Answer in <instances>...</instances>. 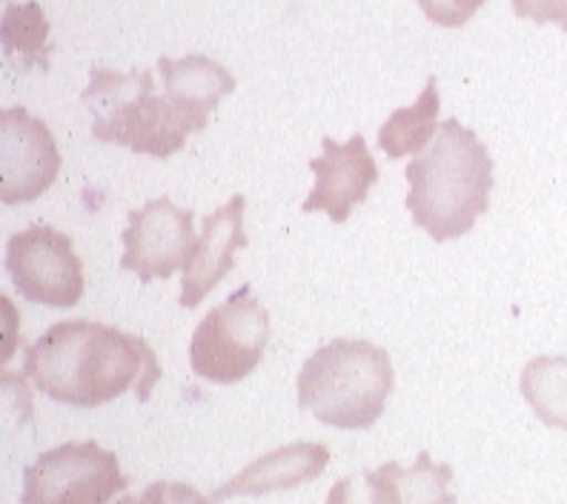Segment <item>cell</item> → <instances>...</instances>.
<instances>
[{"mask_svg": "<svg viewBox=\"0 0 567 504\" xmlns=\"http://www.w3.org/2000/svg\"><path fill=\"white\" fill-rule=\"evenodd\" d=\"M487 0H419L424 18L444 29H458L471 23L473 14L485 7Z\"/></svg>", "mask_w": 567, "mask_h": 504, "instance_id": "20", "label": "cell"}, {"mask_svg": "<svg viewBox=\"0 0 567 504\" xmlns=\"http://www.w3.org/2000/svg\"><path fill=\"white\" fill-rule=\"evenodd\" d=\"M49 21L35 0L27 3H12L3 12V27H0V41H3V55L18 72L49 70Z\"/></svg>", "mask_w": 567, "mask_h": 504, "instance_id": "15", "label": "cell"}, {"mask_svg": "<svg viewBox=\"0 0 567 504\" xmlns=\"http://www.w3.org/2000/svg\"><path fill=\"white\" fill-rule=\"evenodd\" d=\"M310 169L316 175V187L301 204V213H327L332 224H344L379 184V164L361 135H353L344 144L321 138V158H312Z\"/></svg>", "mask_w": 567, "mask_h": 504, "instance_id": "10", "label": "cell"}, {"mask_svg": "<svg viewBox=\"0 0 567 504\" xmlns=\"http://www.w3.org/2000/svg\"><path fill=\"white\" fill-rule=\"evenodd\" d=\"M330 462V450L316 442H296L272 450L267 456L236 473L213 493V504H221L233 496H267L276 491H292L305 482H312L324 473Z\"/></svg>", "mask_w": 567, "mask_h": 504, "instance_id": "12", "label": "cell"}, {"mask_svg": "<svg viewBox=\"0 0 567 504\" xmlns=\"http://www.w3.org/2000/svg\"><path fill=\"white\" fill-rule=\"evenodd\" d=\"M61 173V150L41 117L23 106L0 112V200L21 207L38 200Z\"/></svg>", "mask_w": 567, "mask_h": 504, "instance_id": "9", "label": "cell"}, {"mask_svg": "<svg viewBox=\"0 0 567 504\" xmlns=\"http://www.w3.org/2000/svg\"><path fill=\"white\" fill-rule=\"evenodd\" d=\"M193 209L175 207L169 198L146 200L144 207L130 209L124 229V256L121 270L138 276L141 281L169 278L187 267L195 249Z\"/></svg>", "mask_w": 567, "mask_h": 504, "instance_id": "8", "label": "cell"}, {"mask_svg": "<svg viewBox=\"0 0 567 504\" xmlns=\"http://www.w3.org/2000/svg\"><path fill=\"white\" fill-rule=\"evenodd\" d=\"M270 312L252 287H238L224 305L213 307L195 327L189 344V367L213 384H236L247 379L270 344Z\"/></svg>", "mask_w": 567, "mask_h": 504, "instance_id": "5", "label": "cell"}, {"mask_svg": "<svg viewBox=\"0 0 567 504\" xmlns=\"http://www.w3.org/2000/svg\"><path fill=\"white\" fill-rule=\"evenodd\" d=\"M327 504H404L402 464L388 462L359 476H344L332 484Z\"/></svg>", "mask_w": 567, "mask_h": 504, "instance_id": "17", "label": "cell"}, {"mask_svg": "<svg viewBox=\"0 0 567 504\" xmlns=\"http://www.w3.org/2000/svg\"><path fill=\"white\" fill-rule=\"evenodd\" d=\"M513 12L536 23H554L567 32V0H511Z\"/></svg>", "mask_w": 567, "mask_h": 504, "instance_id": "21", "label": "cell"}, {"mask_svg": "<svg viewBox=\"0 0 567 504\" xmlns=\"http://www.w3.org/2000/svg\"><path fill=\"white\" fill-rule=\"evenodd\" d=\"M410 184L408 209L415 227L444 244L471 233L491 207L493 158L487 146L456 117L439 126L427 150L404 169Z\"/></svg>", "mask_w": 567, "mask_h": 504, "instance_id": "2", "label": "cell"}, {"mask_svg": "<svg viewBox=\"0 0 567 504\" xmlns=\"http://www.w3.org/2000/svg\"><path fill=\"white\" fill-rule=\"evenodd\" d=\"M23 376L47 399L95 410L126 390L150 399L161 381V361L141 336L101 321H58L29 344Z\"/></svg>", "mask_w": 567, "mask_h": 504, "instance_id": "1", "label": "cell"}, {"mask_svg": "<svg viewBox=\"0 0 567 504\" xmlns=\"http://www.w3.org/2000/svg\"><path fill=\"white\" fill-rule=\"evenodd\" d=\"M7 272L18 296L43 307L70 310L83 298L86 278L70 235L29 227L7 244Z\"/></svg>", "mask_w": 567, "mask_h": 504, "instance_id": "7", "label": "cell"}, {"mask_svg": "<svg viewBox=\"0 0 567 504\" xmlns=\"http://www.w3.org/2000/svg\"><path fill=\"white\" fill-rule=\"evenodd\" d=\"M81 101L92 115L95 141L126 146L132 153L173 158L195 132L173 97L155 95L150 70L115 72L92 66Z\"/></svg>", "mask_w": 567, "mask_h": 504, "instance_id": "4", "label": "cell"}, {"mask_svg": "<svg viewBox=\"0 0 567 504\" xmlns=\"http://www.w3.org/2000/svg\"><path fill=\"white\" fill-rule=\"evenodd\" d=\"M519 390L547 428L567 430V356H539L527 361Z\"/></svg>", "mask_w": 567, "mask_h": 504, "instance_id": "16", "label": "cell"}, {"mask_svg": "<svg viewBox=\"0 0 567 504\" xmlns=\"http://www.w3.org/2000/svg\"><path fill=\"white\" fill-rule=\"evenodd\" d=\"M130 487L118 456L97 442H66L23 470L21 504H110Z\"/></svg>", "mask_w": 567, "mask_h": 504, "instance_id": "6", "label": "cell"}, {"mask_svg": "<svg viewBox=\"0 0 567 504\" xmlns=\"http://www.w3.org/2000/svg\"><path fill=\"white\" fill-rule=\"evenodd\" d=\"M244 213H247V198L233 195L224 207L204 218L202 238L195 244L181 278V307L187 310L198 307L233 272L236 253L247 247Z\"/></svg>", "mask_w": 567, "mask_h": 504, "instance_id": "11", "label": "cell"}, {"mask_svg": "<svg viewBox=\"0 0 567 504\" xmlns=\"http://www.w3.org/2000/svg\"><path fill=\"white\" fill-rule=\"evenodd\" d=\"M450 482H453L450 464H439L430 459V453H419L410 467H402L404 504H456Z\"/></svg>", "mask_w": 567, "mask_h": 504, "instance_id": "18", "label": "cell"}, {"mask_svg": "<svg viewBox=\"0 0 567 504\" xmlns=\"http://www.w3.org/2000/svg\"><path fill=\"white\" fill-rule=\"evenodd\" d=\"M115 504H213V498L202 496L193 484L161 479V482L150 484L146 491H141L138 496H124Z\"/></svg>", "mask_w": 567, "mask_h": 504, "instance_id": "19", "label": "cell"}, {"mask_svg": "<svg viewBox=\"0 0 567 504\" xmlns=\"http://www.w3.org/2000/svg\"><path fill=\"white\" fill-rule=\"evenodd\" d=\"M158 72L164 78L166 95L187 115L195 132H202L224 97L236 92V78L229 75L224 63L207 55H187L175 61L158 58Z\"/></svg>", "mask_w": 567, "mask_h": 504, "instance_id": "13", "label": "cell"}, {"mask_svg": "<svg viewBox=\"0 0 567 504\" xmlns=\"http://www.w3.org/2000/svg\"><path fill=\"white\" fill-rule=\"evenodd\" d=\"M393 361L379 344L332 339L298 373V408L339 430L373 428L393 393Z\"/></svg>", "mask_w": 567, "mask_h": 504, "instance_id": "3", "label": "cell"}, {"mask_svg": "<svg viewBox=\"0 0 567 504\" xmlns=\"http://www.w3.org/2000/svg\"><path fill=\"white\" fill-rule=\"evenodd\" d=\"M439 112H442V95H439L436 78H427L415 104L390 112L388 121L379 126V146L384 150V155L399 161L410 153H422L442 126Z\"/></svg>", "mask_w": 567, "mask_h": 504, "instance_id": "14", "label": "cell"}]
</instances>
